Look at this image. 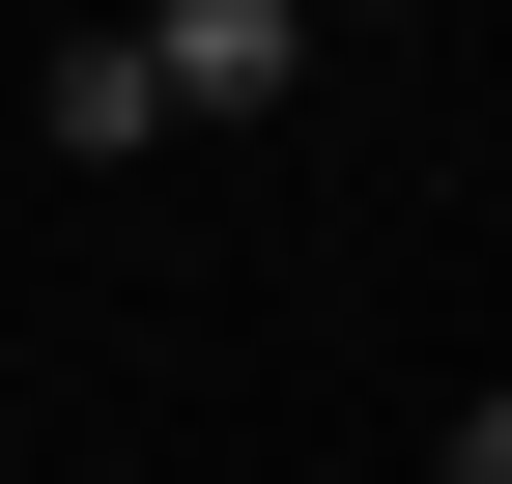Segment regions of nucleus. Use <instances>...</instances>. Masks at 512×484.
Masks as SVG:
<instances>
[{
	"label": "nucleus",
	"mask_w": 512,
	"mask_h": 484,
	"mask_svg": "<svg viewBox=\"0 0 512 484\" xmlns=\"http://www.w3.org/2000/svg\"><path fill=\"white\" fill-rule=\"evenodd\" d=\"M114 57H143V114H285V86H313L285 0H171V29H114Z\"/></svg>",
	"instance_id": "1"
},
{
	"label": "nucleus",
	"mask_w": 512,
	"mask_h": 484,
	"mask_svg": "<svg viewBox=\"0 0 512 484\" xmlns=\"http://www.w3.org/2000/svg\"><path fill=\"white\" fill-rule=\"evenodd\" d=\"M29 114H57V171H143V143H171V114H143V57H114V29H86V57H57V86H29Z\"/></svg>",
	"instance_id": "2"
},
{
	"label": "nucleus",
	"mask_w": 512,
	"mask_h": 484,
	"mask_svg": "<svg viewBox=\"0 0 512 484\" xmlns=\"http://www.w3.org/2000/svg\"><path fill=\"white\" fill-rule=\"evenodd\" d=\"M427 484H512V399H456V456H427Z\"/></svg>",
	"instance_id": "3"
}]
</instances>
